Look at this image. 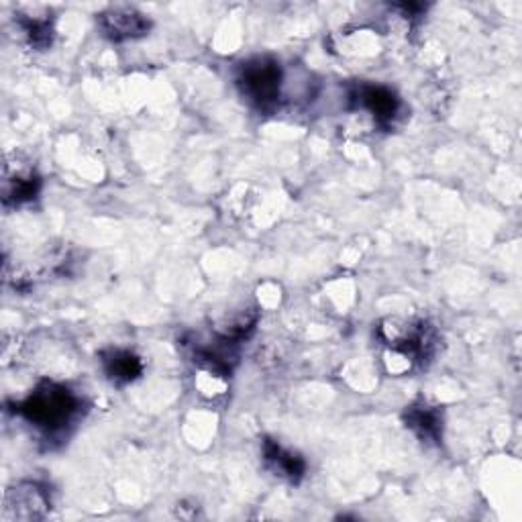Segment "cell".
I'll return each instance as SVG.
<instances>
[{
    "instance_id": "1",
    "label": "cell",
    "mask_w": 522,
    "mask_h": 522,
    "mask_svg": "<svg viewBox=\"0 0 522 522\" xmlns=\"http://www.w3.org/2000/svg\"><path fill=\"white\" fill-rule=\"evenodd\" d=\"M80 410V400L64 386L45 382L29 398H25L17 412L27 423L45 431L60 433L64 431Z\"/></svg>"
},
{
    "instance_id": "2",
    "label": "cell",
    "mask_w": 522,
    "mask_h": 522,
    "mask_svg": "<svg viewBox=\"0 0 522 522\" xmlns=\"http://www.w3.org/2000/svg\"><path fill=\"white\" fill-rule=\"evenodd\" d=\"M237 84L243 96L261 111H270L280 100L282 70L272 58H255L239 68Z\"/></svg>"
},
{
    "instance_id": "3",
    "label": "cell",
    "mask_w": 522,
    "mask_h": 522,
    "mask_svg": "<svg viewBox=\"0 0 522 522\" xmlns=\"http://www.w3.org/2000/svg\"><path fill=\"white\" fill-rule=\"evenodd\" d=\"M39 176L27 168L25 164L17 162H9L5 164V172H3V202L5 206H21L29 200H33L39 192Z\"/></svg>"
},
{
    "instance_id": "4",
    "label": "cell",
    "mask_w": 522,
    "mask_h": 522,
    "mask_svg": "<svg viewBox=\"0 0 522 522\" xmlns=\"http://www.w3.org/2000/svg\"><path fill=\"white\" fill-rule=\"evenodd\" d=\"M100 27L104 35L111 37L113 41H127L143 37L149 31L151 23L145 15L131 7H115L100 15Z\"/></svg>"
},
{
    "instance_id": "5",
    "label": "cell",
    "mask_w": 522,
    "mask_h": 522,
    "mask_svg": "<svg viewBox=\"0 0 522 522\" xmlns=\"http://www.w3.org/2000/svg\"><path fill=\"white\" fill-rule=\"evenodd\" d=\"M49 502L43 490H39L35 484H23L15 490L7 492L5 498V520L19 518V520H35L41 518L47 510Z\"/></svg>"
},
{
    "instance_id": "6",
    "label": "cell",
    "mask_w": 522,
    "mask_h": 522,
    "mask_svg": "<svg viewBox=\"0 0 522 522\" xmlns=\"http://www.w3.org/2000/svg\"><path fill=\"white\" fill-rule=\"evenodd\" d=\"M357 102L365 111H370L380 125H390L400 109V102L392 90L374 84L359 86Z\"/></svg>"
},
{
    "instance_id": "7",
    "label": "cell",
    "mask_w": 522,
    "mask_h": 522,
    "mask_svg": "<svg viewBox=\"0 0 522 522\" xmlns=\"http://www.w3.org/2000/svg\"><path fill=\"white\" fill-rule=\"evenodd\" d=\"M264 457L272 467V472L284 480L298 482L306 472V463L300 455L286 451L280 443L272 439L264 441Z\"/></svg>"
},
{
    "instance_id": "8",
    "label": "cell",
    "mask_w": 522,
    "mask_h": 522,
    "mask_svg": "<svg viewBox=\"0 0 522 522\" xmlns=\"http://www.w3.org/2000/svg\"><path fill=\"white\" fill-rule=\"evenodd\" d=\"M102 365H104V372H107V376L115 384H129L137 380L143 372L141 359L135 353L123 349H113L109 353H104Z\"/></svg>"
},
{
    "instance_id": "9",
    "label": "cell",
    "mask_w": 522,
    "mask_h": 522,
    "mask_svg": "<svg viewBox=\"0 0 522 522\" xmlns=\"http://www.w3.org/2000/svg\"><path fill=\"white\" fill-rule=\"evenodd\" d=\"M406 425L423 441H437L441 435V412L425 402L412 404L406 412Z\"/></svg>"
},
{
    "instance_id": "10",
    "label": "cell",
    "mask_w": 522,
    "mask_h": 522,
    "mask_svg": "<svg viewBox=\"0 0 522 522\" xmlns=\"http://www.w3.org/2000/svg\"><path fill=\"white\" fill-rule=\"evenodd\" d=\"M19 25L29 39L31 45L35 47H47L51 43V25L47 19L39 17H23L19 19Z\"/></svg>"
}]
</instances>
